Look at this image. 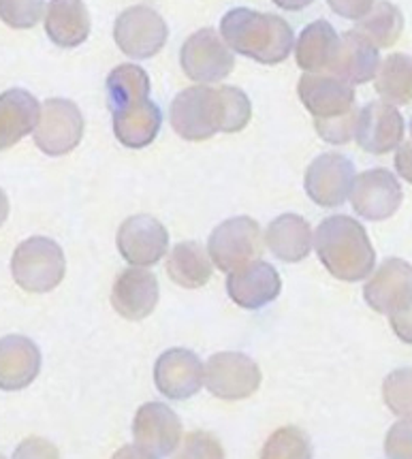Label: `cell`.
<instances>
[{
	"label": "cell",
	"mask_w": 412,
	"mask_h": 459,
	"mask_svg": "<svg viewBox=\"0 0 412 459\" xmlns=\"http://www.w3.org/2000/svg\"><path fill=\"white\" fill-rule=\"evenodd\" d=\"M220 37L231 52L267 66L284 63L295 48V32L287 20L248 7L225 13L220 20Z\"/></svg>",
	"instance_id": "obj_1"
},
{
	"label": "cell",
	"mask_w": 412,
	"mask_h": 459,
	"mask_svg": "<svg viewBox=\"0 0 412 459\" xmlns=\"http://www.w3.org/2000/svg\"><path fill=\"white\" fill-rule=\"evenodd\" d=\"M316 255L333 278L359 282L372 276L376 253L361 222L347 214L325 218L314 233Z\"/></svg>",
	"instance_id": "obj_2"
},
{
	"label": "cell",
	"mask_w": 412,
	"mask_h": 459,
	"mask_svg": "<svg viewBox=\"0 0 412 459\" xmlns=\"http://www.w3.org/2000/svg\"><path fill=\"white\" fill-rule=\"evenodd\" d=\"M66 259L58 242L49 238H28L11 256V276L26 293H49L64 280Z\"/></svg>",
	"instance_id": "obj_3"
},
{
	"label": "cell",
	"mask_w": 412,
	"mask_h": 459,
	"mask_svg": "<svg viewBox=\"0 0 412 459\" xmlns=\"http://www.w3.org/2000/svg\"><path fill=\"white\" fill-rule=\"evenodd\" d=\"M174 131L186 142H205L222 131V100L219 88L193 86L174 99L169 109Z\"/></svg>",
	"instance_id": "obj_4"
},
{
	"label": "cell",
	"mask_w": 412,
	"mask_h": 459,
	"mask_svg": "<svg viewBox=\"0 0 412 459\" xmlns=\"http://www.w3.org/2000/svg\"><path fill=\"white\" fill-rule=\"evenodd\" d=\"M167 39H169V28H167L163 15L146 4L124 9L116 18V46L133 60H148L163 52Z\"/></svg>",
	"instance_id": "obj_5"
},
{
	"label": "cell",
	"mask_w": 412,
	"mask_h": 459,
	"mask_svg": "<svg viewBox=\"0 0 412 459\" xmlns=\"http://www.w3.org/2000/svg\"><path fill=\"white\" fill-rule=\"evenodd\" d=\"M263 253L261 227L254 218L236 216L220 222L208 239V255L220 272H233Z\"/></svg>",
	"instance_id": "obj_6"
},
{
	"label": "cell",
	"mask_w": 412,
	"mask_h": 459,
	"mask_svg": "<svg viewBox=\"0 0 412 459\" xmlns=\"http://www.w3.org/2000/svg\"><path fill=\"white\" fill-rule=\"evenodd\" d=\"M182 71L199 86L222 82L231 75L236 56L214 28H202L184 41L180 49Z\"/></svg>",
	"instance_id": "obj_7"
},
{
	"label": "cell",
	"mask_w": 412,
	"mask_h": 459,
	"mask_svg": "<svg viewBox=\"0 0 412 459\" xmlns=\"http://www.w3.org/2000/svg\"><path fill=\"white\" fill-rule=\"evenodd\" d=\"M83 116L73 100L47 99L39 111L35 143L43 154L64 156L80 145L83 137Z\"/></svg>",
	"instance_id": "obj_8"
},
{
	"label": "cell",
	"mask_w": 412,
	"mask_h": 459,
	"mask_svg": "<svg viewBox=\"0 0 412 459\" xmlns=\"http://www.w3.org/2000/svg\"><path fill=\"white\" fill-rule=\"evenodd\" d=\"M261 368L248 355L236 351L216 352L203 369V383L219 400L236 402L254 395L261 387Z\"/></svg>",
	"instance_id": "obj_9"
},
{
	"label": "cell",
	"mask_w": 412,
	"mask_h": 459,
	"mask_svg": "<svg viewBox=\"0 0 412 459\" xmlns=\"http://www.w3.org/2000/svg\"><path fill=\"white\" fill-rule=\"evenodd\" d=\"M355 182V165L344 154L327 152L316 156L305 169L304 188L321 207H339L348 199Z\"/></svg>",
	"instance_id": "obj_10"
},
{
	"label": "cell",
	"mask_w": 412,
	"mask_h": 459,
	"mask_svg": "<svg viewBox=\"0 0 412 459\" xmlns=\"http://www.w3.org/2000/svg\"><path fill=\"white\" fill-rule=\"evenodd\" d=\"M118 253L131 267H152L169 250V233L154 216H131L118 229Z\"/></svg>",
	"instance_id": "obj_11"
},
{
	"label": "cell",
	"mask_w": 412,
	"mask_h": 459,
	"mask_svg": "<svg viewBox=\"0 0 412 459\" xmlns=\"http://www.w3.org/2000/svg\"><path fill=\"white\" fill-rule=\"evenodd\" d=\"M348 197L357 216L372 222H381L399 210L404 193L398 178L391 171L367 169L355 178Z\"/></svg>",
	"instance_id": "obj_12"
},
{
	"label": "cell",
	"mask_w": 412,
	"mask_h": 459,
	"mask_svg": "<svg viewBox=\"0 0 412 459\" xmlns=\"http://www.w3.org/2000/svg\"><path fill=\"white\" fill-rule=\"evenodd\" d=\"M133 436L143 451L152 453L154 457H167L180 445L182 421L163 402H148L135 412Z\"/></svg>",
	"instance_id": "obj_13"
},
{
	"label": "cell",
	"mask_w": 412,
	"mask_h": 459,
	"mask_svg": "<svg viewBox=\"0 0 412 459\" xmlns=\"http://www.w3.org/2000/svg\"><path fill=\"white\" fill-rule=\"evenodd\" d=\"M355 139L367 154H389L404 139V117L395 105L385 100H372L359 111Z\"/></svg>",
	"instance_id": "obj_14"
},
{
	"label": "cell",
	"mask_w": 412,
	"mask_h": 459,
	"mask_svg": "<svg viewBox=\"0 0 412 459\" xmlns=\"http://www.w3.org/2000/svg\"><path fill=\"white\" fill-rule=\"evenodd\" d=\"M282 290L280 273L271 263L250 261L246 265L229 272L227 278V293L233 304L244 310H261L271 304Z\"/></svg>",
	"instance_id": "obj_15"
},
{
	"label": "cell",
	"mask_w": 412,
	"mask_h": 459,
	"mask_svg": "<svg viewBox=\"0 0 412 459\" xmlns=\"http://www.w3.org/2000/svg\"><path fill=\"white\" fill-rule=\"evenodd\" d=\"M297 94L314 120H333L355 109L353 86L325 73H304Z\"/></svg>",
	"instance_id": "obj_16"
},
{
	"label": "cell",
	"mask_w": 412,
	"mask_h": 459,
	"mask_svg": "<svg viewBox=\"0 0 412 459\" xmlns=\"http://www.w3.org/2000/svg\"><path fill=\"white\" fill-rule=\"evenodd\" d=\"M156 389L169 400H188L203 387V363L188 349H169L154 366Z\"/></svg>",
	"instance_id": "obj_17"
},
{
	"label": "cell",
	"mask_w": 412,
	"mask_h": 459,
	"mask_svg": "<svg viewBox=\"0 0 412 459\" xmlns=\"http://www.w3.org/2000/svg\"><path fill=\"white\" fill-rule=\"evenodd\" d=\"M365 304L378 315H393L412 301V265L404 259H387L364 287Z\"/></svg>",
	"instance_id": "obj_18"
},
{
	"label": "cell",
	"mask_w": 412,
	"mask_h": 459,
	"mask_svg": "<svg viewBox=\"0 0 412 459\" xmlns=\"http://www.w3.org/2000/svg\"><path fill=\"white\" fill-rule=\"evenodd\" d=\"M159 278L142 267L120 272L111 289V306L126 321H143L159 304Z\"/></svg>",
	"instance_id": "obj_19"
},
{
	"label": "cell",
	"mask_w": 412,
	"mask_h": 459,
	"mask_svg": "<svg viewBox=\"0 0 412 459\" xmlns=\"http://www.w3.org/2000/svg\"><path fill=\"white\" fill-rule=\"evenodd\" d=\"M114 135L124 148L143 150L159 137L163 114L152 99H139L109 109Z\"/></svg>",
	"instance_id": "obj_20"
},
{
	"label": "cell",
	"mask_w": 412,
	"mask_h": 459,
	"mask_svg": "<svg viewBox=\"0 0 412 459\" xmlns=\"http://www.w3.org/2000/svg\"><path fill=\"white\" fill-rule=\"evenodd\" d=\"M41 351L26 335L0 338V389L21 391L30 387L41 372Z\"/></svg>",
	"instance_id": "obj_21"
},
{
	"label": "cell",
	"mask_w": 412,
	"mask_h": 459,
	"mask_svg": "<svg viewBox=\"0 0 412 459\" xmlns=\"http://www.w3.org/2000/svg\"><path fill=\"white\" fill-rule=\"evenodd\" d=\"M381 66V52L357 30H348L339 37L338 54L330 66V75L350 83L364 86L376 77Z\"/></svg>",
	"instance_id": "obj_22"
},
{
	"label": "cell",
	"mask_w": 412,
	"mask_h": 459,
	"mask_svg": "<svg viewBox=\"0 0 412 459\" xmlns=\"http://www.w3.org/2000/svg\"><path fill=\"white\" fill-rule=\"evenodd\" d=\"M90 13L83 0H49L46 9V35L54 46L73 49L90 37Z\"/></svg>",
	"instance_id": "obj_23"
},
{
	"label": "cell",
	"mask_w": 412,
	"mask_h": 459,
	"mask_svg": "<svg viewBox=\"0 0 412 459\" xmlns=\"http://www.w3.org/2000/svg\"><path fill=\"white\" fill-rule=\"evenodd\" d=\"M41 105L24 88H11L0 94V150L13 148L35 131Z\"/></svg>",
	"instance_id": "obj_24"
},
{
	"label": "cell",
	"mask_w": 412,
	"mask_h": 459,
	"mask_svg": "<svg viewBox=\"0 0 412 459\" xmlns=\"http://www.w3.org/2000/svg\"><path fill=\"white\" fill-rule=\"evenodd\" d=\"M310 222L299 214H282L270 222L265 231V246L270 253L284 263L308 259L312 250Z\"/></svg>",
	"instance_id": "obj_25"
},
{
	"label": "cell",
	"mask_w": 412,
	"mask_h": 459,
	"mask_svg": "<svg viewBox=\"0 0 412 459\" xmlns=\"http://www.w3.org/2000/svg\"><path fill=\"white\" fill-rule=\"evenodd\" d=\"M339 35L327 20H316L308 24L295 43V60L305 73L330 71L338 54Z\"/></svg>",
	"instance_id": "obj_26"
},
{
	"label": "cell",
	"mask_w": 412,
	"mask_h": 459,
	"mask_svg": "<svg viewBox=\"0 0 412 459\" xmlns=\"http://www.w3.org/2000/svg\"><path fill=\"white\" fill-rule=\"evenodd\" d=\"M214 263L199 242H180L167 259V273L182 289H202L210 282Z\"/></svg>",
	"instance_id": "obj_27"
},
{
	"label": "cell",
	"mask_w": 412,
	"mask_h": 459,
	"mask_svg": "<svg viewBox=\"0 0 412 459\" xmlns=\"http://www.w3.org/2000/svg\"><path fill=\"white\" fill-rule=\"evenodd\" d=\"M355 30L378 49L391 48L404 32V15L399 7H395L389 0H378L374 7L357 22Z\"/></svg>",
	"instance_id": "obj_28"
},
{
	"label": "cell",
	"mask_w": 412,
	"mask_h": 459,
	"mask_svg": "<svg viewBox=\"0 0 412 459\" xmlns=\"http://www.w3.org/2000/svg\"><path fill=\"white\" fill-rule=\"evenodd\" d=\"M376 92L389 105H408L412 100V58L391 54L378 66L374 77Z\"/></svg>",
	"instance_id": "obj_29"
},
{
	"label": "cell",
	"mask_w": 412,
	"mask_h": 459,
	"mask_svg": "<svg viewBox=\"0 0 412 459\" xmlns=\"http://www.w3.org/2000/svg\"><path fill=\"white\" fill-rule=\"evenodd\" d=\"M107 105L109 109L131 103V100L150 99V77L139 65H118L107 75Z\"/></svg>",
	"instance_id": "obj_30"
},
{
	"label": "cell",
	"mask_w": 412,
	"mask_h": 459,
	"mask_svg": "<svg viewBox=\"0 0 412 459\" xmlns=\"http://www.w3.org/2000/svg\"><path fill=\"white\" fill-rule=\"evenodd\" d=\"M261 459H312L310 438L295 425L276 429L263 445Z\"/></svg>",
	"instance_id": "obj_31"
},
{
	"label": "cell",
	"mask_w": 412,
	"mask_h": 459,
	"mask_svg": "<svg viewBox=\"0 0 412 459\" xmlns=\"http://www.w3.org/2000/svg\"><path fill=\"white\" fill-rule=\"evenodd\" d=\"M222 100V131L220 133H239L248 126L253 117V105L248 94L236 86H220Z\"/></svg>",
	"instance_id": "obj_32"
},
{
	"label": "cell",
	"mask_w": 412,
	"mask_h": 459,
	"mask_svg": "<svg viewBox=\"0 0 412 459\" xmlns=\"http://www.w3.org/2000/svg\"><path fill=\"white\" fill-rule=\"evenodd\" d=\"M382 397L393 414L412 419V368L393 369L382 383Z\"/></svg>",
	"instance_id": "obj_33"
},
{
	"label": "cell",
	"mask_w": 412,
	"mask_h": 459,
	"mask_svg": "<svg viewBox=\"0 0 412 459\" xmlns=\"http://www.w3.org/2000/svg\"><path fill=\"white\" fill-rule=\"evenodd\" d=\"M46 15V0H0V20L15 30L35 28Z\"/></svg>",
	"instance_id": "obj_34"
},
{
	"label": "cell",
	"mask_w": 412,
	"mask_h": 459,
	"mask_svg": "<svg viewBox=\"0 0 412 459\" xmlns=\"http://www.w3.org/2000/svg\"><path fill=\"white\" fill-rule=\"evenodd\" d=\"M174 459H225V449L214 434L191 432L186 434Z\"/></svg>",
	"instance_id": "obj_35"
},
{
	"label": "cell",
	"mask_w": 412,
	"mask_h": 459,
	"mask_svg": "<svg viewBox=\"0 0 412 459\" xmlns=\"http://www.w3.org/2000/svg\"><path fill=\"white\" fill-rule=\"evenodd\" d=\"M359 109L355 108L348 114L333 117V120H314V128L319 133L322 142L333 143V145H344L350 139H355V126H357Z\"/></svg>",
	"instance_id": "obj_36"
},
{
	"label": "cell",
	"mask_w": 412,
	"mask_h": 459,
	"mask_svg": "<svg viewBox=\"0 0 412 459\" xmlns=\"http://www.w3.org/2000/svg\"><path fill=\"white\" fill-rule=\"evenodd\" d=\"M387 459H412V419H402L387 432Z\"/></svg>",
	"instance_id": "obj_37"
},
{
	"label": "cell",
	"mask_w": 412,
	"mask_h": 459,
	"mask_svg": "<svg viewBox=\"0 0 412 459\" xmlns=\"http://www.w3.org/2000/svg\"><path fill=\"white\" fill-rule=\"evenodd\" d=\"M13 459H60V451L49 440L32 436L15 446Z\"/></svg>",
	"instance_id": "obj_38"
},
{
	"label": "cell",
	"mask_w": 412,
	"mask_h": 459,
	"mask_svg": "<svg viewBox=\"0 0 412 459\" xmlns=\"http://www.w3.org/2000/svg\"><path fill=\"white\" fill-rule=\"evenodd\" d=\"M327 4L339 18L359 22L367 11L374 7V0H327Z\"/></svg>",
	"instance_id": "obj_39"
},
{
	"label": "cell",
	"mask_w": 412,
	"mask_h": 459,
	"mask_svg": "<svg viewBox=\"0 0 412 459\" xmlns=\"http://www.w3.org/2000/svg\"><path fill=\"white\" fill-rule=\"evenodd\" d=\"M389 325H391L393 333L406 344H412V301L399 307L398 312L389 315Z\"/></svg>",
	"instance_id": "obj_40"
},
{
	"label": "cell",
	"mask_w": 412,
	"mask_h": 459,
	"mask_svg": "<svg viewBox=\"0 0 412 459\" xmlns=\"http://www.w3.org/2000/svg\"><path fill=\"white\" fill-rule=\"evenodd\" d=\"M395 169H398L402 180L412 184V142L398 145V152H395Z\"/></svg>",
	"instance_id": "obj_41"
},
{
	"label": "cell",
	"mask_w": 412,
	"mask_h": 459,
	"mask_svg": "<svg viewBox=\"0 0 412 459\" xmlns=\"http://www.w3.org/2000/svg\"><path fill=\"white\" fill-rule=\"evenodd\" d=\"M271 3L284 11H304L305 7H310L314 0H271Z\"/></svg>",
	"instance_id": "obj_42"
},
{
	"label": "cell",
	"mask_w": 412,
	"mask_h": 459,
	"mask_svg": "<svg viewBox=\"0 0 412 459\" xmlns=\"http://www.w3.org/2000/svg\"><path fill=\"white\" fill-rule=\"evenodd\" d=\"M9 218V197L3 188H0V227L7 222Z\"/></svg>",
	"instance_id": "obj_43"
},
{
	"label": "cell",
	"mask_w": 412,
	"mask_h": 459,
	"mask_svg": "<svg viewBox=\"0 0 412 459\" xmlns=\"http://www.w3.org/2000/svg\"><path fill=\"white\" fill-rule=\"evenodd\" d=\"M410 133H412V120H410Z\"/></svg>",
	"instance_id": "obj_44"
},
{
	"label": "cell",
	"mask_w": 412,
	"mask_h": 459,
	"mask_svg": "<svg viewBox=\"0 0 412 459\" xmlns=\"http://www.w3.org/2000/svg\"><path fill=\"white\" fill-rule=\"evenodd\" d=\"M0 459H4V455H0Z\"/></svg>",
	"instance_id": "obj_45"
}]
</instances>
